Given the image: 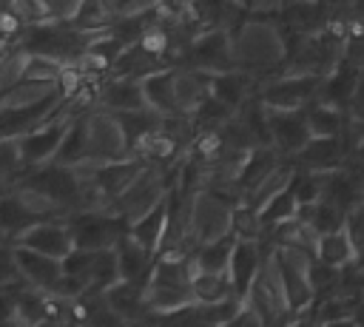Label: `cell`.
<instances>
[{"label": "cell", "instance_id": "9a60e30c", "mask_svg": "<svg viewBox=\"0 0 364 327\" xmlns=\"http://www.w3.org/2000/svg\"><path fill=\"white\" fill-rule=\"evenodd\" d=\"M14 247V259H17V270H20V279L40 290V293H51L54 284L60 282L63 276V264L60 259L54 256H46V253H37V250H28L23 245H11Z\"/></svg>", "mask_w": 364, "mask_h": 327}, {"label": "cell", "instance_id": "1f68e13d", "mask_svg": "<svg viewBox=\"0 0 364 327\" xmlns=\"http://www.w3.org/2000/svg\"><path fill=\"white\" fill-rule=\"evenodd\" d=\"M26 63H28V51L26 48H14V51L3 54V60H0V94L23 80Z\"/></svg>", "mask_w": 364, "mask_h": 327}, {"label": "cell", "instance_id": "2e32d148", "mask_svg": "<svg viewBox=\"0 0 364 327\" xmlns=\"http://www.w3.org/2000/svg\"><path fill=\"white\" fill-rule=\"evenodd\" d=\"M97 105L102 111H111V114L148 108L139 80H134V77H114V74L105 82H100V102Z\"/></svg>", "mask_w": 364, "mask_h": 327}, {"label": "cell", "instance_id": "7bdbcfd3", "mask_svg": "<svg viewBox=\"0 0 364 327\" xmlns=\"http://www.w3.org/2000/svg\"><path fill=\"white\" fill-rule=\"evenodd\" d=\"M355 262H358V264H361V270H364V247H361V250H355Z\"/></svg>", "mask_w": 364, "mask_h": 327}, {"label": "cell", "instance_id": "e575fe53", "mask_svg": "<svg viewBox=\"0 0 364 327\" xmlns=\"http://www.w3.org/2000/svg\"><path fill=\"white\" fill-rule=\"evenodd\" d=\"M344 227H347V233H350L355 250H361V247H364V199H358V202H353V205L347 208V213H344Z\"/></svg>", "mask_w": 364, "mask_h": 327}, {"label": "cell", "instance_id": "8992f818", "mask_svg": "<svg viewBox=\"0 0 364 327\" xmlns=\"http://www.w3.org/2000/svg\"><path fill=\"white\" fill-rule=\"evenodd\" d=\"M230 213L233 205L225 202L222 196H216L213 191H193L191 196V216H188V236L191 242L199 247L205 242L230 236Z\"/></svg>", "mask_w": 364, "mask_h": 327}, {"label": "cell", "instance_id": "ffe728a7", "mask_svg": "<svg viewBox=\"0 0 364 327\" xmlns=\"http://www.w3.org/2000/svg\"><path fill=\"white\" fill-rule=\"evenodd\" d=\"M304 119H307L310 136H341V131L347 125L344 111L327 100H318V97H313L304 105Z\"/></svg>", "mask_w": 364, "mask_h": 327}, {"label": "cell", "instance_id": "52a82bcc", "mask_svg": "<svg viewBox=\"0 0 364 327\" xmlns=\"http://www.w3.org/2000/svg\"><path fill=\"white\" fill-rule=\"evenodd\" d=\"M284 57L282 37L267 23H247L233 40V63L236 68H267Z\"/></svg>", "mask_w": 364, "mask_h": 327}, {"label": "cell", "instance_id": "cb8c5ba5", "mask_svg": "<svg viewBox=\"0 0 364 327\" xmlns=\"http://www.w3.org/2000/svg\"><path fill=\"white\" fill-rule=\"evenodd\" d=\"M165 227H168V210H165V202H159L148 213H142L139 219H134L128 225V236H134L142 247H148L156 256V250L165 239Z\"/></svg>", "mask_w": 364, "mask_h": 327}, {"label": "cell", "instance_id": "277c9868", "mask_svg": "<svg viewBox=\"0 0 364 327\" xmlns=\"http://www.w3.org/2000/svg\"><path fill=\"white\" fill-rule=\"evenodd\" d=\"M245 299L262 316L264 327H282L284 321H290L296 316L290 310V304H287L284 284H282L279 270H276V264L270 259V250L264 253V262H262V267H259V273H256V279H253V284H250Z\"/></svg>", "mask_w": 364, "mask_h": 327}, {"label": "cell", "instance_id": "30bf717a", "mask_svg": "<svg viewBox=\"0 0 364 327\" xmlns=\"http://www.w3.org/2000/svg\"><path fill=\"white\" fill-rule=\"evenodd\" d=\"M267 128H270V145L284 159H293L310 142L304 108L301 111H267Z\"/></svg>", "mask_w": 364, "mask_h": 327}, {"label": "cell", "instance_id": "603a6c76", "mask_svg": "<svg viewBox=\"0 0 364 327\" xmlns=\"http://www.w3.org/2000/svg\"><path fill=\"white\" fill-rule=\"evenodd\" d=\"M247 91H250V74L247 71L228 68V71L210 74V97H216L222 105H228L233 111L247 100Z\"/></svg>", "mask_w": 364, "mask_h": 327}, {"label": "cell", "instance_id": "e0dca14e", "mask_svg": "<svg viewBox=\"0 0 364 327\" xmlns=\"http://www.w3.org/2000/svg\"><path fill=\"white\" fill-rule=\"evenodd\" d=\"M102 299H105V304H108L117 316H122L131 327H136V324L148 316L145 284H139V282H125V279H119L117 284H111L108 290H102Z\"/></svg>", "mask_w": 364, "mask_h": 327}, {"label": "cell", "instance_id": "7402d4cb", "mask_svg": "<svg viewBox=\"0 0 364 327\" xmlns=\"http://www.w3.org/2000/svg\"><path fill=\"white\" fill-rule=\"evenodd\" d=\"M313 253H316V262H321L324 267L336 270V267H341V264L355 259V245H353L347 227L341 225V227H336L330 233H321L316 239V250Z\"/></svg>", "mask_w": 364, "mask_h": 327}, {"label": "cell", "instance_id": "4316f807", "mask_svg": "<svg viewBox=\"0 0 364 327\" xmlns=\"http://www.w3.org/2000/svg\"><path fill=\"white\" fill-rule=\"evenodd\" d=\"M191 290H193V301H199V304H210V301H222V299L233 296L228 273H199V270H193Z\"/></svg>", "mask_w": 364, "mask_h": 327}, {"label": "cell", "instance_id": "f1b7e54d", "mask_svg": "<svg viewBox=\"0 0 364 327\" xmlns=\"http://www.w3.org/2000/svg\"><path fill=\"white\" fill-rule=\"evenodd\" d=\"M119 282V267H117V256H114V247H105V250H97L94 253V262H91V270H88V290H108L111 284Z\"/></svg>", "mask_w": 364, "mask_h": 327}, {"label": "cell", "instance_id": "f546056e", "mask_svg": "<svg viewBox=\"0 0 364 327\" xmlns=\"http://www.w3.org/2000/svg\"><path fill=\"white\" fill-rule=\"evenodd\" d=\"M230 236L233 239H262L259 210H253L247 202H236L233 213H230Z\"/></svg>", "mask_w": 364, "mask_h": 327}, {"label": "cell", "instance_id": "484cf974", "mask_svg": "<svg viewBox=\"0 0 364 327\" xmlns=\"http://www.w3.org/2000/svg\"><path fill=\"white\" fill-rule=\"evenodd\" d=\"M230 250H233V236H222L213 242H205L193 250L191 264L199 273H228V262H230Z\"/></svg>", "mask_w": 364, "mask_h": 327}, {"label": "cell", "instance_id": "d6986e66", "mask_svg": "<svg viewBox=\"0 0 364 327\" xmlns=\"http://www.w3.org/2000/svg\"><path fill=\"white\" fill-rule=\"evenodd\" d=\"M34 222H43L31 205L26 202V196L17 188H6L0 191V230L14 242L23 230H28Z\"/></svg>", "mask_w": 364, "mask_h": 327}, {"label": "cell", "instance_id": "ba28073f", "mask_svg": "<svg viewBox=\"0 0 364 327\" xmlns=\"http://www.w3.org/2000/svg\"><path fill=\"white\" fill-rule=\"evenodd\" d=\"M71 114H65L63 108H57L48 119H43L40 125H34L31 131H26L23 136H17V148H20V156H23V165L26 168H37V165H46L54 159L68 125H71Z\"/></svg>", "mask_w": 364, "mask_h": 327}, {"label": "cell", "instance_id": "7c38bea8", "mask_svg": "<svg viewBox=\"0 0 364 327\" xmlns=\"http://www.w3.org/2000/svg\"><path fill=\"white\" fill-rule=\"evenodd\" d=\"M188 51L193 57V68L199 71H208V74H216V71H228V68H236L233 63V40L219 28H210L205 34H196L191 43H188Z\"/></svg>", "mask_w": 364, "mask_h": 327}, {"label": "cell", "instance_id": "4dcf8cb0", "mask_svg": "<svg viewBox=\"0 0 364 327\" xmlns=\"http://www.w3.org/2000/svg\"><path fill=\"white\" fill-rule=\"evenodd\" d=\"M63 65H65V63H60V60H54V57L28 54V63H26V68H23V80H31V82H57Z\"/></svg>", "mask_w": 364, "mask_h": 327}, {"label": "cell", "instance_id": "f6af8a7d", "mask_svg": "<svg viewBox=\"0 0 364 327\" xmlns=\"http://www.w3.org/2000/svg\"><path fill=\"white\" fill-rule=\"evenodd\" d=\"M0 60H3V57H0Z\"/></svg>", "mask_w": 364, "mask_h": 327}, {"label": "cell", "instance_id": "7a4b0ae2", "mask_svg": "<svg viewBox=\"0 0 364 327\" xmlns=\"http://www.w3.org/2000/svg\"><path fill=\"white\" fill-rule=\"evenodd\" d=\"M267 247V245H264ZM270 259L279 270V279L284 284V296L293 313H304L313 307L316 301V290H313V264H316V253L304 250V247H293V245H276L267 247Z\"/></svg>", "mask_w": 364, "mask_h": 327}, {"label": "cell", "instance_id": "d590c367", "mask_svg": "<svg viewBox=\"0 0 364 327\" xmlns=\"http://www.w3.org/2000/svg\"><path fill=\"white\" fill-rule=\"evenodd\" d=\"M85 327H131V324H128L122 316H117V313L105 304V299L100 296L97 304H94V310H91V318H88Z\"/></svg>", "mask_w": 364, "mask_h": 327}, {"label": "cell", "instance_id": "5b68a950", "mask_svg": "<svg viewBox=\"0 0 364 327\" xmlns=\"http://www.w3.org/2000/svg\"><path fill=\"white\" fill-rule=\"evenodd\" d=\"M80 119H82V139H85V162H108L131 154L117 114L97 108V111L80 114Z\"/></svg>", "mask_w": 364, "mask_h": 327}, {"label": "cell", "instance_id": "f35d334b", "mask_svg": "<svg viewBox=\"0 0 364 327\" xmlns=\"http://www.w3.org/2000/svg\"><path fill=\"white\" fill-rule=\"evenodd\" d=\"M282 327H316V318H313V310H304V313H296L290 321H284Z\"/></svg>", "mask_w": 364, "mask_h": 327}, {"label": "cell", "instance_id": "44dd1931", "mask_svg": "<svg viewBox=\"0 0 364 327\" xmlns=\"http://www.w3.org/2000/svg\"><path fill=\"white\" fill-rule=\"evenodd\" d=\"M117 119H119V128H122V136H125V145H128L131 154H134L151 134H156L159 125H162V114H156L154 108L122 111V114H117Z\"/></svg>", "mask_w": 364, "mask_h": 327}, {"label": "cell", "instance_id": "9c48e42d", "mask_svg": "<svg viewBox=\"0 0 364 327\" xmlns=\"http://www.w3.org/2000/svg\"><path fill=\"white\" fill-rule=\"evenodd\" d=\"M318 85H321V77L293 71V74L264 85L259 91V102L267 111H301L318 94Z\"/></svg>", "mask_w": 364, "mask_h": 327}, {"label": "cell", "instance_id": "5bb4252c", "mask_svg": "<svg viewBox=\"0 0 364 327\" xmlns=\"http://www.w3.org/2000/svg\"><path fill=\"white\" fill-rule=\"evenodd\" d=\"M347 159V148L341 136H310V142L290 159L296 171H313V173H330L341 168Z\"/></svg>", "mask_w": 364, "mask_h": 327}, {"label": "cell", "instance_id": "d4e9b609", "mask_svg": "<svg viewBox=\"0 0 364 327\" xmlns=\"http://www.w3.org/2000/svg\"><path fill=\"white\" fill-rule=\"evenodd\" d=\"M344 213H347V210L338 208V205H336L333 199H327V196H321V199H316V202L299 208V219H301L316 236L341 227V225H344Z\"/></svg>", "mask_w": 364, "mask_h": 327}, {"label": "cell", "instance_id": "4fadbf2b", "mask_svg": "<svg viewBox=\"0 0 364 327\" xmlns=\"http://www.w3.org/2000/svg\"><path fill=\"white\" fill-rule=\"evenodd\" d=\"M11 245H23L28 250H37V253H46V256H54V259H63L74 242H71V230L65 225V219H43V222H34L28 230H23Z\"/></svg>", "mask_w": 364, "mask_h": 327}, {"label": "cell", "instance_id": "ee69618b", "mask_svg": "<svg viewBox=\"0 0 364 327\" xmlns=\"http://www.w3.org/2000/svg\"><path fill=\"white\" fill-rule=\"evenodd\" d=\"M3 245H11V239H9V236L0 230V247H3Z\"/></svg>", "mask_w": 364, "mask_h": 327}, {"label": "cell", "instance_id": "b9f144b4", "mask_svg": "<svg viewBox=\"0 0 364 327\" xmlns=\"http://www.w3.org/2000/svg\"><path fill=\"white\" fill-rule=\"evenodd\" d=\"M34 327H63V324H60L57 318H43V321H37Z\"/></svg>", "mask_w": 364, "mask_h": 327}, {"label": "cell", "instance_id": "6da1fadb", "mask_svg": "<svg viewBox=\"0 0 364 327\" xmlns=\"http://www.w3.org/2000/svg\"><path fill=\"white\" fill-rule=\"evenodd\" d=\"M182 162V159H179ZM179 162L171 168H156V165H145L108 205V210H114L117 216H122L128 225L134 219H139L142 213H148L154 205L165 202V196L176 188V171Z\"/></svg>", "mask_w": 364, "mask_h": 327}, {"label": "cell", "instance_id": "8fae6325", "mask_svg": "<svg viewBox=\"0 0 364 327\" xmlns=\"http://www.w3.org/2000/svg\"><path fill=\"white\" fill-rule=\"evenodd\" d=\"M267 247L259 239H233V250H230V262H228V279L233 287V296L245 299L262 262H264Z\"/></svg>", "mask_w": 364, "mask_h": 327}, {"label": "cell", "instance_id": "ac0fdd59", "mask_svg": "<svg viewBox=\"0 0 364 327\" xmlns=\"http://www.w3.org/2000/svg\"><path fill=\"white\" fill-rule=\"evenodd\" d=\"M114 256H117L119 279L145 284V279H148V273H151V264H154V253H151L148 247H142L134 236H128V230L117 239Z\"/></svg>", "mask_w": 364, "mask_h": 327}, {"label": "cell", "instance_id": "836d02e7", "mask_svg": "<svg viewBox=\"0 0 364 327\" xmlns=\"http://www.w3.org/2000/svg\"><path fill=\"white\" fill-rule=\"evenodd\" d=\"M26 284L20 279V270H17V259H14V247L11 245H3L0 247V290H14Z\"/></svg>", "mask_w": 364, "mask_h": 327}, {"label": "cell", "instance_id": "83f0119b", "mask_svg": "<svg viewBox=\"0 0 364 327\" xmlns=\"http://www.w3.org/2000/svg\"><path fill=\"white\" fill-rule=\"evenodd\" d=\"M296 216H299V202H296L293 191L287 188V191L276 193L273 199H267V202L259 208L262 236H264L270 227H276V225H282V222H290V219H296Z\"/></svg>", "mask_w": 364, "mask_h": 327}, {"label": "cell", "instance_id": "8d00e7d4", "mask_svg": "<svg viewBox=\"0 0 364 327\" xmlns=\"http://www.w3.org/2000/svg\"><path fill=\"white\" fill-rule=\"evenodd\" d=\"M222 327H264V321H262V316L247 304V299H242L239 310H236Z\"/></svg>", "mask_w": 364, "mask_h": 327}, {"label": "cell", "instance_id": "ab89813d", "mask_svg": "<svg viewBox=\"0 0 364 327\" xmlns=\"http://www.w3.org/2000/svg\"><path fill=\"white\" fill-rule=\"evenodd\" d=\"M316 327H358V324L353 321V316H347V318H330V321H318Z\"/></svg>", "mask_w": 364, "mask_h": 327}, {"label": "cell", "instance_id": "60d3db41", "mask_svg": "<svg viewBox=\"0 0 364 327\" xmlns=\"http://www.w3.org/2000/svg\"><path fill=\"white\" fill-rule=\"evenodd\" d=\"M353 321L358 324V327H364V296L355 301V307H353Z\"/></svg>", "mask_w": 364, "mask_h": 327}, {"label": "cell", "instance_id": "74e56055", "mask_svg": "<svg viewBox=\"0 0 364 327\" xmlns=\"http://www.w3.org/2000/svg\"><path fill=\"white\" fill-rule=\"evenodd\" d=\"M85 0H46L51 20H74Z\"/></svg>", "mask_w": 364, "mask_h": 327}, {"label": "cell", "instance_id": "3957f363", "mask_svg": "<svg viewBox=\"0 0 364 327\" xmlns=\"http://www.w3.org/2000/svg\"><path fill=\"white\" fill-rule=\"evenodd\" d=\"M68 230H71V242L74 247L82 250H105L114 247L117 239L128 230V222L122 216H117L108 208H94V210H71L63 216Z\"/></svg>", "mask_w": 364, "mask_h": 327}, {"label": "cell", "instance_id": "d6a6232c", "mask_svg": "<svg viewBox=\"0 0 364 327\" xmlns=\"http://www.w3.org/2000/svg\"><path fill=\"white\" fill-rule=\"evenodd\" d=\"M94 253L97 250H82V247H71L63 259H60V264H63V273L65 276H74V279H88V270H91V262H94ZM88 287V284H85Z\"/></svg>", "mask_w": 364, "mask_h": 327}]
</instances>
